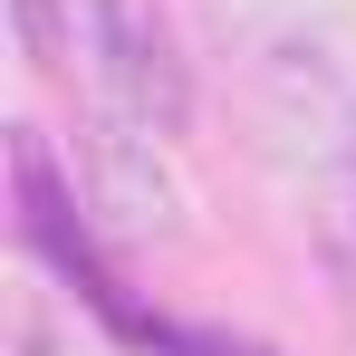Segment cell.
Instances as JSON below:
<instances>
[{
	"mask_svg": "<svg viewBox=\"0 0 356 356\" xmlns=\"http://www.w3.org/2000/svg\"><path fill=\"white\" fill-rule=\"evenodd\" d=\"M19 39L49 77H87V97L125 135H183L193 116L164 0H19Z\"/></svg>",
	"mask_w": 356,
	"mask_h": 356,
	"instance_id": "6da1fadb",
	"label": "cell"
},
{
	"mask_svg": "<svg viewBox=\"0 0 356 356\" xmlns=\"http://www.w3.org/2000/svg\"><path fill=\"white\" fill-rule=\"evenodd\" d=\"M308 232H318V260H327L337 298L356 308V164H337V174L308 193Z\"/></svg>",
	"mask_w": 356,
	"mask_h": 356,
	"instance_id": "7a4b0ae2",
	"label": "cell"
}]
</instances>
